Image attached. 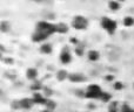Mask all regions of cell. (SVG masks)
Wrapping results in <instances>:
<instances>
[{
	"instance_id": "obj_4",
	"label": "cell",
	"mask_w": 134,
	"mask_h": 112,
	"mask_svg": "<svg viewBox=\"0 0 134 112\" xmlns=\"http://www.w3.org/2000/svg\"><path fill=\"white\" fill-rule=\"evenodd\" d=\"M72 27L76 30H85L88 28V19L83 15H75L72 19Z\"/></svg>"
},
{
	"instance_id": "obj_5",
	"label": "cell",
	"mask_w": 134,
	"mask_h": 112,
	"mask_svg": "<svg viewBox=\"0 0 134 112\" xmlns=\"http://www.w3.org/2000/svg\"><path fill=\"white\" fill-rule=\"evenodd\" d=\"M59 58H60V62L63 64H69L72 62V58H73V57H72L71 49H69L68 47H64L60 51V56H59Z\"/></svg>"
},
{
	"instance_id": "obj_8",
	"label": "cell",
	"mask_w": 134,
	"mask_h": 112,
	"mask_svg": "<svg viewBox=\"0 0 134 112\" xmlns=\"http://www.w3.org/2000/svg\"><path fill=\"white\" fill-rule=\"evenodd\" d=\"M19 103H20L21 110H31L35 105L32 98H21V99H19Z\"/></svg>"
},
{
	"instance_id": "obj_24",
	"label": "cell",
	"mask_w": 134,
	"mask_h": 112,
	"mask_svg": "<svg viewBox=\"0 0 134 112\" xmlns=\"http://www.w3.org/2000/svg\"><path fill=\"white\" fill-rule=\"evenodd\" d=\"M113 88H114V90H122V88H124V84L121 82H115L113 84Z\"/></svg>"
},
{
	"instance_id": "obj_11",
	"label": "cell",
	"mask_w": 134,
	"mask_h": 112,
	"mask_svg": "<svg viewBox=\"0 0 134 112\" xmlns=\"http://www.w3.org/2000/svg\"><path fill=\"white\" fill-rule=\"evenodd\" d=\"M86 56H87L88 61L97 62V61H99V58H100V53L98 50H95V49H91V50L87 51V55Z\"/></svg>"
},
{
	"instance_id": "obj_14",
	"label": "cell",
	"mask_w": 134,
	"mask_h": 112,
	"mask_svg": "<svg viewBox=\"0 0 134 112\" xmlns=\"http://www.w3.org/2000/svg\"><path fill=\"white\" fill-rule=\"evenodd\" d=\"M68 25L65 22H58L57 23V33L59 34H66L68 32Z\"/></svg>"
},
{
	"instance_id": "obj_22",
	"label": "cell",
	"mask_w": 134,
	"mask_h": 112,
	"mask_svg": "<svg viewBox=\"0 0 134 112\" xmlns=\"http://www.w3.org/2000/svg\"><path fill=\"white\" fill-rule=\"evenodd\" d=\"M111 99H112V96L108 94V92H102V96H101V98H100V101H102L104 103H111Z\"/></svg>"
},
{
	"instance_id": "obj_21",
	"label": "cell",
	"mask_w": 134,
	"mask_h": 112,
	"mask_svg": "<svg viewBox=\"0 0 134 112\" xmlns=\"http://www.w3.org/2000/svg\"><path fill=\"white\" fill-rule=\"evenodd\" d=\"M75 48H74V51H75V54L78 56H82L83 55V53H85V48H83L82 46H81L80 43H78V44H75Z\"/></svg>"
},
{
	"instance_id": "obj_2",
	"label": "cell",
	"mask_w": 134,
	"mask_h": 112,
	"mask_svg": "<svg viewBox=\"0 0 134 112\" xmlns=\"http://www.w3.org/2000/svg\"><path fill=\"white\" fill-rule=\"evenodd\" d=\"M102 89L99 87V85L97 84H90L87 88H86L85 90V94H83V97L87 99H95V101H98L100 98H101L102 96Z\"/></svg>"
},
{
	"instance_id": "obj_18",
	"label": "cell",
	"mask_w": 134,
	"mask_h": 112,
	"mask_svg": "<svg viewBox=\"0 0 134 112\" xmlns=\"http://www.w3.org/2000/svg\"><path fill=\"white\" fill-rule=\"evenodd\" d=\"M41 89H42V84L39 81H34V82L31 84V90H32L33 92H40Z\"/></svg>"
},
{
	"instance_id": "obj_20",
	"label": "cell",
	"mask_w": 134,
	"mask_h": 112,
	"mask_svg": "<svg viewBox=\"0 0 134 112\" xmlns=\"http://www.w3.org/2000/svg\"><path fill=\"white\" fill-rule=\"evenodd\" d=\"M0 29H1L2 33L8 32V30L11 29V23L7 22V21H1V23H0Z\"/></svg>"
},
{
	"instance_id": "obj_16",
	"label": "cell",
	"mask_w": 134,
	"mask_h": 112,
	"mask_svg": "<svg viewBox=\"0 0 134 112\" xmlns=\"http://www.w3.org/2000/svg\"><path fill=\"white\" fill-rule=\"evenodd\" d=\"M108 8L111 9L112 12H116L120 9V2L116 1V0H111L108 2Z\"/></svg>"
},
{
	"instance_id": "obj_6",
	"label": "cell",
	"mask_w": 134,
	"mask_h": 112,
	"mask_svg": "<svg viewBox=\"0 0 134 112\" xmlns=\"http://www.w3.org/2000/svg\"><path fill=\"white\" fill-rule=\"evenodd\" d=\"M48 35L45 34V33L38 32V30H34V33L32 34V41L35 42V43H44V42H47V39H48Z\"/></svg>"
},
{
	"instance_id": "obj_25",
	"label": "cell",
	"mask_w": 134,
	"mask_h": 112,
	"mask_svg": "<svg viewBox=\"0 0 134 112\" xmlns=\"http://www.w3.org/2000/svg\"><path fill=\"white\" fill-rule=\"evenodd\" d=\"M12 109H14V110H19L20 109V103H19V101H13L11 104Z\"/></svg>"
},
{
	"instance_id": "obj_19",
	"label": "cell",
	"mask_w": 134,
	"mask_h": 112,
	"mask_svg": "<svg viewBox=\"0 0 134 112\" xmlns=\"http://www.w3.org/2000/svg\"><path fill=\"white\" fill-rule=\"evenodd\" d=\"M45 108L47 109V110H49V111H54L55 110V108H57V103L54 101H52V99H47V102H46V104H45Z\"/></svg>"
},
{
	"instance_id": "obj_17",
	"label": "cell",
	"mask_w": 134,
	"mask_h": 112,
	"mask_svg": "<svg viewBox=\"0 0 134 112\" xmlns=\"http://www.w3.org/2000/svg\"><path fill=\"white\" fill-rule=\"evenodd\" d=\"M122 25L125 26V27H132V26H134V18L131 15L125 16V18L122 19Z\"/></svg>"
},
{
	"instance_id": "obj_23",
	"label": "cell",
	"mask_w": 134,
	"mask_h": 112,
	"mask_svg": "<svg viewBox=\"0 0 134 112\" xmlns=\"http://www.w3.org/2000/svg\"><path fill=\"white\" fill-rule=\"evenodd\" d=\"M120 112H134V110L127 103H124L122 105H120Z\"/></svg>"
},
{
	"instance_id": "obj_15",
	"label": "cell",
	"mask_w": 134,
	"mask_h": 112,
	"mask_svg": "<svg viewBox=\"0 0 134 112\" xmlns=\"http://www.w3.org/2000/svg\"><path fill=\"white\" fill-rule=\"evenodd\" d=\"M108 112H120V105L116 101H113L108 104Z\"/></svg>"
},
{
	"instance_id": "obj_1",
	"label": "cell",
	"mask_w": 134,
	"mask_h": 112,
	"mask_svg": "<svg viewBox=\"0 0 134 112\" xmlns=\"http://www.w3.org/2000/svg\"><path fill=\"white\" fill-rule=\"evenodd\" d=\"M35 30L45 33V34H47L48 36H51L54 33H57V23H52L47 20L39 21V22L37 23V26H35Z\"/></svg>"
},
{
	"instance_id": "obj_12",
	"label": "cell",
	"mask_w": 134,
	"mask_h": 112,
	"mask_svg": "<svg viewBox=\"0 0 134 112\" xmlns=\"http://www.w3.org/2000/svg\"><path fill=\"white\" fill-rule=\"evenodd\" d=\"M53 51V47L51 43L48 42H44V43L40 44V53L45 54V55H49V54Z\"/></svg>"
},
{
	"instance_id": "obj_26",
	"label": "cell",
	"mask_w": 134,
	"mask_h": 112,
	"mask_svg": "<svg viewBox=\"0 0 134 112\" xmlns=\"http://www.w3.org/2000/svg\"><path fill=\"white\" fill-rule=\"evenodd\" d=\"M32 1H33V2H41L42 0H32Z\"/></svg>"
},
{
	"instance_id": "obj_7",
	"label": "cell",
	"mask_w": 134,
	"mask_h": 112,
	"mask_svg": "<svg viewBox=\"0 0 134 112\" xmlns=\"http://www.w3.org/2000/svg\"><path fill=\"white\" fill-rule=\"evenodd\" d=\"M32 99H33L35 105H44L45 106V104H46V102L48 98H47L45 95H42L41 92H33Z\"/></svg>"
},
{
	"instance_id": "obj_9",
	"label": "cell",
	"mask_w": 134,
	"mask_h": 112,
	"mask_svg": "<svg viewBox=\"0 0 134 112\" xmlns=\"http://www.w3.org/2000/svg\"><path fill=\"white\" fill-rule=\"evenodd\" d=\"M68 80L73 83H81V82H85L86 77L82 75V74H79V73H74V74H69V77Z\"/></svg>"
},
{
	"instance_id": "obj_29",
	"label": "cell",
	"mask_w": 134,
	"mask_h": 112,
	"mask_svg": "<svg viewBox=\"0 0 134 112\" xmlns=\"http://www.w3.org/2000/svg\"><path fill=\"white\" fill-rule=\"evenodd\" d=\"M86 112H90V111H86Z\"/></svg>"
},
{
	"instance_id": "obj_28",
	"label": "cell",
	"mask_w": 134,
	"mask_h": 112,
	"mask_svg": "<svg viewBox=\"0 0 134 112\" xmlns=\"http://www.w3.org/2000/svg\"><path fill=\"white\" fill-rule=\"evenodd\" d=\"M116 1H119V2H120V4H121V2H124V1H125V0H116Z\"/></svg>"
},
{
	"instance_id": "obj_10",
	"label": "cell",
	"mask_w": 134,
	"mask_h": 112,
	"mask_svg": "<svg viewBox=\"0 0 134 112\" xmlns=\"http://www.w3.org/2000/svg\"><path fill=\"white\" fill-rule=\"evenodd\" d=\"M38 70L35 68H28L27 70H26V78H27L28 81H32V82H34V81L38 80Z\"/></svg>"
},
{
	"instance_id": "obj_3",
	"label": "cell",
	"mask_w": 134,
	"mask_h": 112,
	"mask_svg": "<svg viewBox=\"0 0 134 112\" xmlns=\"http://www.w3.org/2000/svg\"><path fill=\"white\" fill-rule=\"evenodd\" d=\"M100 25H101V28L109 35H113L114 33L116 32V28H118V23H116L115 20L108 18V16H104L101 18V21H100Z\"/></svg>"
},
{
	"instance_id": "obj_27",
	"label": "cell",
	"mask_w": 134,
	"mask_h": 112,
	"mask_svg": "<svg viewBox=\"0 0 134 112\" xmlns=\"http://www.w3.org/2000/svg\"><path fill=\"white\" fill-rule=\"evenodd\" d=\"M42 112H53V111H49V110H47V109H45V110L42 111Z\"/></svg>"
},
{
	"instance_id": "obj_13",
	"label": "cell",
	"mask_w": 134,
	"mask_h": 112,
	"mask_svg": "<svg viewBox=\"0 0 134 112\" xmlns=\"http://www.w3.org/2000/svg\"><path fill=\"white\" fill-rule=\"evenodd\" d=\"M55 77H57V80H58L59 82H64V81L68 80L69 74H68V71L67 70H65V69H60V70L57 71Z\"/></svg>"
}]
</instances>
